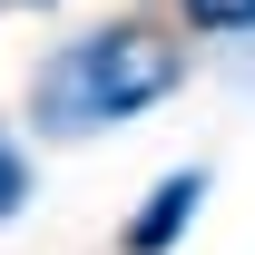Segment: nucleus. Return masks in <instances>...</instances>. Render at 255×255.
Segmentation results:
<instances>
[{
    "label": "nucleus",
    "mask_w": 255,
    "mask_h": 255,
    "mask_svg": "<svg viewBox=\"0 0 255 255\" xmlns=\"http://www.w3.org/2000/svg\"><path fill=\"white\" fill-rule=\"evenodd\" d=\"M187 89V30H157V20H108V30H79L69 49H49V69L30 79V128L39 137H98V128H128L167 108Z\"/></svg>",
    "instance_id": "nucleus-1"
},
{
    "label": "nucleus",
    "mask_w": 255,
    "mask_h": 255,
    "mask_svg": "<svg viewBox=\"0 0 255 255\" xmlns=\"http://www.w3.org/2000/svg\"><path fill=\"white\" fill-rule=\"evenodd\" d=\"M206 187H216L206 167H167L157 187H147V206H137V216L118 226V255H167V246H177V236L196 226V206H206Z\"/></svg>",
    "instance_id": "nucleus-2"
},
{
    "label": "nucleus",
    "mask_w": 255,
    "mask_h": 255,
    "mask_svg": "<svg viewBox=\"0 0 255 255\" xmlns=\"http://www.w3.org/2000/svg\"><path fill=\"white\" fill-rule=\"evenodd\" d=\"M177 30H196V39H246L255 30V0H177Z\"/></svg>",
    "instance_id": "nucleus-3"
},
{
    "label": "nucleus",
    "mask_w": 255,
    "mask_h": 255,
    "mask_svg": "<svg viewBox=\"0 0 255 255\" xmlns=\"http://www.w3.org/2000/svg\"><path fill=\"white\" fill-rule=\"evenodd\" d=\"M30 196H39V177H30V147L0 128V226H10V216H30Z\"/></svg>",
    "instance_id": "nucleus-4"
},
{
    "label": "nucleus",
    "mask_w": 255,
    "mask_h": 255,
    "mask_svg": "<svg viewBox=\"0 0 255 255\" xmlns=\"http://www.w3.org/2000/svg\"><path fill=\"white\" fill-rule=\"evenodd\" d=\"M236 89H255V30L236 39Z\"/></svg>",
    "instance_id": "nucleus-5"
},
{
    "label": "nucleus",
    "mask_w": 255,
    "mask_h": 255,
    "mask_svg": "<svg viewBox=\"0 0 255 255\" xmlns=\"http://www.w3.org/2000/svg\"><path fill=\"white\" fill-rule=\"evenodd\" d=\"M0 10H49V0H0Z\"/></svg>",
    "instance_id": "nucleus-6"
}]
</instances>
